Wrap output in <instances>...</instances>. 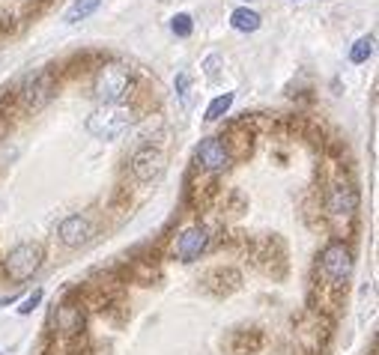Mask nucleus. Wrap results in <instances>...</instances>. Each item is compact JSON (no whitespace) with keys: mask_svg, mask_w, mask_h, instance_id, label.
Wrapping results in <instances>:
<instances>
[{"mask_svg":"<svg viewBox=\"0 0 379 355\" xmlns=\"http://www.w3.org/2000/svg\"><path fill=\"white\" fill-rule=\"evenodd\" d=\"M135 123V113L123 105H99L90 117H87V132L99 141H113L123 132H129V125Z\"/></svg>","mask_w":379,"mask_h":355,"instance_id":"1","label":"nucleus"},{"mask_svg":"<svg viewBox=\"0 0 379 355\" xmlns=\"http://www.w3.org/2000/svg\"><path fill=\"white\" fill-rule=\"evenodd\" d=\"M39 266H42V245L36 242H18L4 260V269L12 281H27V278L39 272Z\"/></svg>","mask_w":379,"mask_h":355,"instance_id":"2","label":"nucleus"},{"mask_svg":"<svg viewBox=\"0 0 379 355\" xmlns=\"http://www.w3.org/2000/svg\"><path fill=\"white\" fill-rule=\"evenodd\" d=\"M129 90H132V75L123 66H105L96 75L93 93L102 105H120V101L129 96Z\"/></svg>","mask_w":379,"mask_h":355,"instance_id":"3","label":"nucleus"},{"mask_svg":"<svg viewBox=\"0 0 379 355\" xmlns=\"http://www.w3.org/2000/svg\"><path fill=\"white\" fill-rule=\"evenodd\" d=\"M320 266H323L325 281H332V284H344L347 278L352 275V251H349L344 242H332V245H328V248L323 251Z\"/></svg>","mask_w":379,"mask_h":355,"instance_id":"4","label":"nucleus"},{"mask_svg":"<svg viewBox=\"0 0 379 355\" xmlns=\"http://www.w3.org/2000/svg\"><path fill=\"white\" fill-rule=\"evenodd\" d=\"M206 245H209V230L194 224V227H188V230L180 233V239H176V245H173V254L182 263H194L200 254L206 251Z\"/></svg>","mask_w":379,"mask_h":355,"instance_id":"5","label":"nucleus"},{"mask_svg":"<svg viewBox=\"0 0 379 355\" xmlns=\"http://www.w3.org/2000/svg\"><path fill=\"white\" fill-rule=\"evenodd\" d=\"M164 170V156H161V149L156 147H141L132 156V173L137 176L141 182H153L159 180Z\"/></svg>","mask_w":379,"mask_h":355,"instance_id":"6","label":"nucleus"},{"mask_svg":"<svg viewBox=\"0 0 379 355\" xmlns=\"http://www.w3.org/2000/svg\"><path fill=\"white\" fill-rule=\"evenodd\" d=\"M57 236H60V242L66 245V248H81V245L90 242L93 224L87 221L84 215H69V218H63V221H60Z\"/></svg>","mask_w":379,"mask_h":355,"instance_id":"7","label":"nucleus"},{"mask_svg":"<svg viewBox=\"0 0 379 355\" xmlns=\"http://www.w3.org/2000/svg\"><path fill=\"white\" fill-rule=\"evenodd\" d=\"M197 158L206 170H227L230 168V152L218 141V137H204L197 147Z\"/></svg>","mask_w":379,"mask_h":355,"instance_id":"8","label":"nucleus"},{"mask_svg":"<svg viewBox=\"0 0 379 355\" xmlns=\"http://www.w3.org/2000/svg\"><path fill=\"white\" fill-rule=\"evenodd\" d=\"M359 209V194L356 188L349 185H337L332 188V194H328V212L335 215V218H349L352 212Z\"/></svg>","mask_w":379,"mask_h":355,"instance_id":"9","label":"nucleus"},{"mask_svg":"<svg viewBox=\"0 0 379 355\" xmlns=\"http://www.w3.org/2000/svg\"><path fill=\"white\" fill-rule=\"evenodd\" d=\"M48 99H51V81H48L45 75H36V78H30L27 87H24V101H27V108L39 111Z\"/></svg>","mask_w":379,"mask_h":355,"instance_id":"10","label":"nucleus"},{"mask_svg":"<svg viewBox=\"0 0 379 355\" xmlns=\"http://www.w3.org/2000/svg\"><path fill=\"white\" fill-rule=\"evenodd\" d=\"M230 24H233V30H239V33H254V30H260L263 18H260V12L248 9V6H239V9L230 12Z\"/></svg>","mask_w":379,"mask_h":355,"instance_id":"11","label":"nucleus"},{"mask_svg":"<svg viewBox=\"0 0 379 355\" xmlns=\"http://www.w3.org/2000/svg\"><path fill=\"white\" fill-rule=\"evenodd\" d=\"M99 6H102V0H75V4L66 9V24H78V21H87L90 15H96Z\"/></svg>","mask_w":379,"mask_h":355,"instance_id":"12","label":"nucleus"},{"mask_svg":"<svg viewBox=\"0 0 379 355\" xmlns=\"http://www.w3.org/2000/svg\"><path fill=\"white\" fill-rule=\"evenodd\" d=\"M233 99H236V93H224V96H218V99H212V105L206 108V123H216V120H221L224 113L230 111Z\"/></svg>","mask_w":379,"mask_h":355,"instance_id":"13","label":"nucleus"},{"mask_svg":"<svg viewBox=\"0 0 379 355\" xmlns=\"http://www.w3.org/2000/svg\"><path fill=\"white\" fill-rule=\"evenodd\" d=\"M373 54V36H361V39L349 48V63H368V57Z\"/></svg>","mask_w":379,"mask_h":355,"instance_id":"14","label":"nucleus"},{"mask_svg":"<svg viewBox=\"0 0 379 355\" xmlns=\"http://www.w3.org/2000/svg\"><path fill=\"white\" fill-rule=\"evenodd\" d=\"M170 30H173V36H180V39H188L192 30H194L192 15H188V12H176V15L170 18Z\"/></svg>","mask_w":379,"mask_h":355,"instance_id":"15","label":"nucleus"},{"mask_svg":"<svg viewBox=\"0 0 379 355\" xmlns=\"http://www.w3.org/2000/svg\"><path fill=\"white\" fill-rule=\"evenodd\" d=\"M188 90H192V78H188V72H180L176 75V93H180L182 105H188Z\"/></svg>","mask_w":379,"mask_h":355,"instance_id":"16","label":"nucleus"},{"mask_svg":"<svg viewBox=\"0 0 379 355\" xmlns=\"http://www.w3.org/2000/svg\"><path fill=\"white\" fill-rule=\"evenodd\" d=\"M39 301H42V289H36V293H33L30 299H24V301H21L18 313H24V316H27V313H33L36 308H39Z\"/></svg>","mask_w":379,"mask_h":355,"instance_id":"17","label":"nucleus"},{"mask_svg":"<svg viewBox=\"0 0 379 355\" xmlns=\"http://www.w3.org/2000/svg\"><path fill=\"white\" fill-rule=\"evenodd\" d=\"M218 63H221V57L218 54H212V57H206V63H204V69H206V75H209V78H216V75H218Z\"/></svg>","mask_w":379,"mask_h":355,"instance_id":"18","label":"nucleus"},{"mask_svg":"<svg viewBox=\"0 0 379 355\" xmlns=\"http://www.w3.org/2000/svg\"><path fill=\"white\" fill-rule=\"evenodd\" d=\"M242 4H251V0H242Z\"/></svg>","mask_w":379,"mask_h":355,"instance_id":"19","label":"nucleus"}]
</instances>
